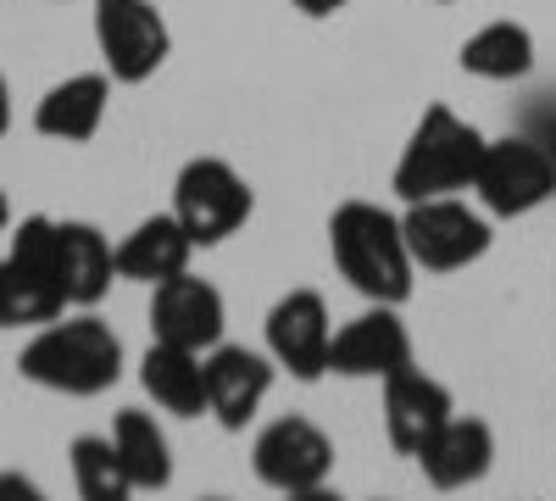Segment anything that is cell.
<instances>
[{"label": "cell", "instance_id": "25", "mask_svg": "<svg viewBox=\"0 0 556 501\" xmlns=\"http://www.w3.org/2000/svg\"><path fill=\"white\" fill-rule=\"evenodd\" d=\"M12 117H17V107H12V84H7V73H0V140L12 134Z\"/></svg>", "mask_w": 556, "mask_h": 501}, {"label": "cell", "instance_id": "1", "mask_svg": "<svg viewBox=\"0 0 556 501\" xmlns=\"http://www.w3.org/2000/svg\"><path fill=\"white\" fill-rule=\"evenodd\" d=\"M329 256L340 267V279L362 301L406 306L417 285V262L406 251L401 217L379 201H340L329 217Z\"/></svg>", "mask_w": 556, "mask_h": 501}, {"label": "cell", "instance_id": "8", "mask_svg": "<svg viewBox=\"0 0 556 501\" xmlns=\"http://www.w3.org/2000/svg\"><path fill=\"white\" fill-rule=\"evenodd\" d=\"M473 196L490 217H529L556 196V167L534 134H501V140L484 146Z\"/></svg>", "mask_w": 556, "mask_h": 501}, {"label": "cell", "instance_id": "7", "mask_svg": "<svg viewBox=\"0 0 556 501\" xmlns=\"http://www.w3.org/2000/svg\"><path fill=\"white\" fill-rule=\"evenodd\" d=\"M96 51L112 84H146L173 57V28L156 0H96Z\"/></svg>", "mask_w": 556, "mask_h": 501}, {"label": "cell", "instance_id": "5", "mask_svg": "<svg viewBox=\"0 0 556 501\" xmlns=\"http://www.w3.org/2000/svg\"><path fill=\"white\" fill-rule=\"evenodd\" d=\"M173 212L178 223L190 229V240L206 251V246H223L228 235H240L251 212H256V190L251 178L223 162V156H190L173 178Z\"/></svg>", "mask_w": 556, "mask_h": 501}, {"label": "cell", "instance_id": "6", "mask_svg": "<svg viewBox=\"0 0 556 501\" xmlns=\"http://www.w3.org/2000/svg\"><path fill=\"white\" fill-rule=\"evenodd\" d=\"M401 229H406V251L417 262V273H462L490 256L495 229H490V212L468 206L462 196H434V201H412L401 212Z\"/></svg>", "mask_w": 556, "mask_h": 501}, {"label": "cell", "instance_id": "2", "mask_svg": "<svg viewBox=\"0 0 556 501\" xmlns=\"http://www.w3.org/2000/svg\"><path fill=\"white\" fill-rule=\"evenodd\" d=\"M17 368L28 385L39 390H56V396H106L123 379V340L106 317L96 312H78V317H51L39 324V335L23 346Z\"/></svg>", "mask_w": 556, "mask_h": 501}, {"label": "cell", "instance_id": "17", "mask_svg": "<svg viewBox=\"0 0 556 501\" xmlns=\"http://www.w3.org/2000/svg\"><path fill=\"white\" fill-rule=\"evenodd\" d=\"M201 246L190 240V229L178 223V212H156V217H139L134 229L117 240V279H134V285H162L173 273L190 267Z\"/></svg>", "mask_w": 556, "mask_h": 501}, {"label": "cell", "instance_id": "11", "mask_svg": "<svg viewBox=\"0 0 556 501\" xmlns=\"http://www.w3.org/2000/svg\"><path fill=\"white\" fill-rule=\"evenodd\" d=\"M412 329L401 306H384V301H367V312H356L345 329H334V346H329V374L340 379H390L401 368H412Z\"/></svg>", "mask_w": 556, "mask_h": 501}, {"label": "cell", "instance_id": "14", "mask_svg": "<svg viewBox=\"0 0 556 501\" xmlns=\"http://www.w3.org/2000/svg\"><path fill=\"white\" fill-rule=\"evenodd\" d=\"M412 463L424 468V479L434 490H468V485H479L495 468V429L484 418H473V413H451L424 440V451H417Z\"/></svg>", "mask_w": 556, "mask_h": 501}, {"label": "cell", "instance_id": "16", "mask_svg": "<svg viewBox=\"0 0 556 501\" xmlns=\"http://www.w3.org/2000/svg\"><path fill=\"white\" fill-rule=\"evenodd\" d=\"M112 107V73H67L62 84H51L34 107V128L45 140H62V146H89L106 123Z\"/></svg>", "mask_w": 556, "mask_h": 501}, {"label": "cell", "instance_id": "26", "mask_svg": "<svg viewBox=\"0 0 556 501\" xmlns=\"http://www.w3.org/2000/svg\"><path fill=\"white\" fill-rule=\"evenodd\" d=\"M0 496H39V485L23 474H0Z\"/></svg>", "mask_w": 556, "mask_h": 501}, {"label": "cell", "instance_id": "27", "mask_svg": "<svg viewBox=\"0 0 556 501\" xmlns=\"http://www.w3.org/2000/svg\"><path fill=\"white\" fill-rule=\"evenodd\" d=\"M12 229V201H7V190H0V235Z\"/></svg>", "mask_w": 556, "mask_h": 501}, {"label": "cell", "instance_id": "20", "mask_svg": "<svg viewBox=\"0 0 556 501\" xmlns=\"http://www.w3.org/2000/svg\"><path fill=\"white\" fill-rule=\"evenodd\" d=\"M462 73L468 78H484V84H513V78H529L534 73V34L513 17H495L484 28H473L462 39Z\"/></svg>", "mask_w": 556, "mask_h": 501}, {"label": "cell", "instance_id": "24", "mask_svg": "<svg viewBox=\"0 0 556 501\" xmlns=\"http://www.w3.org/2000/svg\"><path fill=\"white\" fill-rule=\"evenodd\" d=\"M290 7H295L301 17H334V12L351 7V0H290Z\"/></svg>", "mask_w": 556, "mask_h": 501}, {"label": "cell", "instance_id": "9", "mask_svg": "<svg viewBox=\"0 0 556 501\" xmlns=\"http://www.w3.org/2000/svg\"><path fill=\"white\" fill-rule=\"evenodd\" d=\"M251 468L278 496H317L323 485L334 479V440L323 435L312 418L285 413V418H273L251 440Z\"/></svg>", "mask_w": 556, "mask_h": 501}, {"label": "cell", "instance_id": "12", "mask_svg": "<svg viewBox=\"0 0 556 501\" xmlns=\"http://www.w3.org/2000/svg\"><path fill=\"white\" fill-rule=\"evenodd\" d=\"M228 329V301L212 279L201 273H173V279L151 285V335L167 346H190V351H212Z\"/></svg>", "mask_w": 556, "mask_h": 501}, {"label": "cell", "instance_id": "23", "mask_svg": "<svg viewBox=\"0 0 556 501\" xmlns=\"http://www.w3.org/2000/svg\"><path fill=\"white\" fill-rule=\"evenodd\" d=\"M529 134L540 140V151H545V156H551V167H556V107H551V112H540Z\"/></svg>", "mask_w": 556, "mask_h": 501}, {"label": "cell", "instance_id": "22", "mask_svg": "<svg viewBox=\"0 0 556 501\" xmlns=\"http://www.w3.org/2000/svg\"><path fill=\"white\" fill-rule=\"evenodd\" d=\"M67 463H73V485L84 501H128L134 496V479L117 458L112 435H78L67 446Z\"/></svg>", "mask_w": 556, "mask_h": 501}, {"label": "cell", "instance_id": "18", "mask_svg": "<svg viewBox=\"0 0 556 501\" xmlns=\"http://www.w3.org/2000/svg\"><path fill=\"white\" fill-rule=\"evenodd\" d=\"M139 385L146 396L173 418H206V351L151 340V351L139 356Z\"/></svg>", "mask_w": 556, "mask_h": 501}, {"label": "cell", "instance_id": "15", "mask_svg": "<svg viewBox=\"0 0 556 501\" xmlns=\"http://www.w3.org/2000/svg\"><path fill=\"white\" fill-rule=\"evenodd\" d=\"M451 413H456L451 390H445L434 374L417 368V362L384 379V435H390V446L401 451V458H417V451H424V440H429Z\"/></svg>", "mask_w": 556, "mask_h": 501}, {"label": "cell", "instance_id": "19", "mask_svg": "<svg viewBox=\"0 0 556 501\" xmlns=\"http://www.w3.org/2000/svg\"><path fill=\"white\" fill-rule=\"evenodd\" d=\"M117 279V246L84 217H62V290L67 306H96L106 301Z\"/></svg>", "mask_w": 556, "mask_h": 501}, {"label": "cell", "instance_id": "28", "mask_svg": "<svg viewBox=\"0 0 556 501\" xmlns=\"http://www.w3.org/2000/svg\"><path fill=\"white\" fill-rule=\"evenodd\" d=\"M440 7H456V0H440Z\"/></svg>", "mask_w": 556, "mask_h": 501}, {"label": "cell", "instance_id": "4", "mask_svg": "<svg viewBox=\"0 0 556 501\" xmlns=\"http://www.w3.org/2000/svg\"><path fill=\"white\" fill-rule=\"evenodd\" d=\"M67 312L62 290V217H23L0 256V329H39Z\"/></svg>", "mask_w": 556, "mask_h": 501}, {"label": "cell", "instance_id": "13", "mask_svg": "<svg viewBox=\"0 0 556 501\" xmlns=\"http://www.w3.org/2000/svg\"><path fill=\"white\" fill-rule=\"evenodd\" d=\"M273 379H278V362L267 351L217 340L206 351V418H217L228 435H240L273 396Z\"/></svg>", "mask_w": 556, "mask_h": 501}, {"label": "cell", "instance_id": "3", "mask_svg": "<svg viewBox=\"0 0 556 501\" xmlns=\"http://www.w3.org/2000/svg\"><path fill=\"white\" fill-rule=\"evenodd\" d=\"M484 146L490 140L468 117H456L445 101H434L412 123L406 146L395 156V173H390V190L401 196V206L434 201V196H468L479 178V162H484Z\"/></svg>", "mask_w": 556, "mask_h": 501}, {"label": "cell", "instance_id": "21", "mask_svg": "<svg viewBox=\"0 0 556 501\" xmlns=\"http://www.w3.org/2000/svg\"><path fill=\"white\" fill-rule=\"evenodd\" d=\"M112 446L134 479V490H167L173 485V446L162 435V424L139 406H123L112 418Z\"/></svg>", "mask_w": 556, "mask_h": 501}, {"label": "cell", "instance_id": "10", "mask_svg": "<svg viewBox=\"0 0 556 501\" xmlns=\"http://www.w3.org/2000/svg\"><path fill=\"white\" fill-rule=\"evenodd\" d=\"M329 346H334V317L329 301L317 290H290L278 296L267 312V356L278 362V374H290L301 385H317L329 374Z\"/></svg>", "mask_w": 556, "mask_h": 501}]
</instances>
